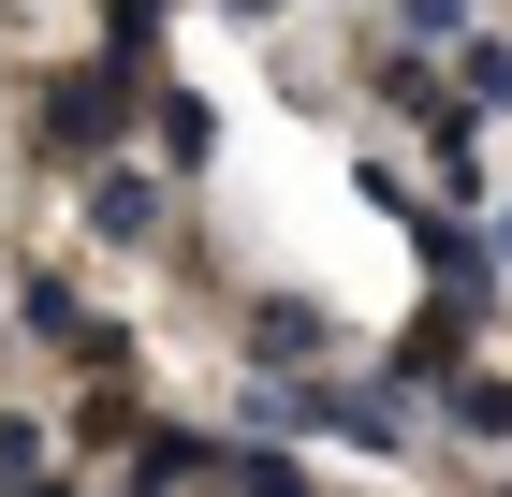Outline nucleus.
Masks as SVG:
<instances>
[{
  "instance_id": "obj_1",
  "label": "nucleus",
  "mask_w": 512,
  "mask_h": 497,
  "mask_svg": "<svg viewBox=\"0 0 512 497\" xmlns=\"http://www.w3.org/2000/svg\"><path fill=\"white\" fill-rule=\"evenodd\" d=\"M30 132H44V161L103 176V161H118V132H147V74H118V59H59V74H44V103H30Z\"/></svg>"
},
{
  "instance_id": "obj_2",
  "label": "nucleus",
  "mask_w": 512,
  "mask_h": 497,
  "mask_svg": "<svg viewBox=\"0 0 512 497\" xmlns=\"http://www.w3.org/2000/svg\"><path fill=\"white\" fill-rule=\"evenodd\" d=\"M15 337H30V351H59V366H74V381H103V395L132 381V322H118V307H88L59 264H30V278H15Z\"/></svg>"
},
{
  "instance_id": "obj_3",
  "label": "nucleus",
  "mask_w": 512,
  "mask_h": 497,
  "mask_svg": "<svg viewBox=\"0 0 512 497\" xmlns=\"http://www.w3.org/2000/svg\"><path fill=\"white\" fill-rule=\"evenodd\" d=\"M469 337H483V307H454V293H425L410 322H395V351H381V381L425 410V395H454L469 381Z\"/></svg>"
},
{
  "instance_id": "obj_4",
  "label": "nucleus",
  "mask_w": 512,
  "mask_h": 497,
  "mask_svg": "<svg viewBox=\"0 0 512 497\" xmlns=\"http://www.w3.org/2000/svg\"><path fill=\"white\" fill-rule=\"evenodd\" d=\"M118 483H132V497H205V483H235V439H191V424H147Z\"/></svg>"
},
{
  "instance_id": "obj_5",
  "label": "nucleus",
  "mask_w": 512,
  "mask_h": 497,
  "mask_svg": "<svg viewBox=\"0 0 512 497\" xmlns=\"http://www.w3.org/2000/svg\"><path fill=\"white\" fill-rule=\"evenodd\" d=\"M322 351H337V322H322L308 293H264V307H249V366H264V381H322Z\"/></svg>"
},
{
  "instance_id": "obj_6",
  "label": "nucleus",
  "mask_w": 512,
  "mask_h": 497,
  "mask_svg": "<svg viewBox=\"0 0 512 497\" xmlns=\"http://www.w3.org/2000/svg\"><path fill=\"white\" fill-rule=\"evenodd\" d=\"M147 161H161V176H205V161H220V103L161 74V88H147Z\"/></svg>"
},
{
  "instance_id": "obj_7",
  "label": "nucleus",
  "mask_w": 512,
  "mask_h": 497,
  "mask_svg": "<svg viewBox=\"0 0 512 497\" xmlns=\"http://www.w3.org/2000/svg\"><path fill=\"white\" fill-rule=\"evenodd\" d=\"M88 234L147 249V234H161V161H103V176H88Z\"/></svg>"
},
{
  "instance_id": "obj_8",
  "label": "nucleus",
  "mask_w": 512,
  "mask_h": 497,
  "mask_svg": "<svg viewBox=\"0 0 512 497\" xmlns=\"http://www.w3.org/2000/svg\"><path fill=\"white\" fill-rule=\"evenodd\" d=\"M439 424H454V439H498V454H512V381H498V366H469V381L439 395Z\"/></svg>"
},
{
  "instance_id": "obj_9",
  "label": "nucleus",
  "mask_w": 512,
  "mask_h": 497,
  "mask_svg": "<svg viewBox=\"0 0 512 497\" xmlns=\"http://www.w3.org/2000/svg\"><path fill=\"white\" fill-rule=\"evenodd\" d=\"M469 15H483V0H395V44H410V59H439V44L469 59Z\"/></svg>"
},
{
  "instance_id": "obj_10",
  "label": "nucleus",
  "mask_w": 512,
  "mask_h": 497,
  "mask_svg": "<svg viewBox=\"0 0 512 497\" xmlns=\"http://www.w3.org/2000/svg\"><path fill=\"white\" fill-rule=\"evenodd\" d=\"M161 15H176V0H103V59H118V74H147ZM147 88H161V74H147Z\"/></svg>"
},
{
  "instance_id": "obj_11",
  "label": "nucleus",
  "mask_w": 512,
  "mask_h": 497,
  "mask_svg": "<svg viewBox=\"0 0 512 497\" xmlns=\"http://www.w3.org/2000/svg\"><path fill=\"white\" fill-rule=\"evenodd\" d=\"M220 497H322V483L293 454H264V439H235V483H220Z\"/></svg>"
},
{
  "instance_id": "obj_12",
  "label": "nucleus",
  "mask_w": 512,
  "mask_h": 497,
  "mask_svg": "<svg viewBox=\"0 0 512 497\" xmlns=\"http://www.w3.org/2000/svg\"><path fill=\"white\" fill-rule=\"evenodd\" d=\"M454 88H469V117H512V44H469V59H454Z\"/></svg>"
},
{
  "instance_id": "obj_13",
  "label": "nucleus",
  "mask_w": 512,
  "mask_h": 497,
  "mask_svg": "<svg viewBox=\"0 0 512 497\" xmlns=\"http://www.w3.org/2000/svg\"><path fill=\"white\" fill-rule=\"evenodd\" d=\"M483 205H498V220H483V249H498V278H512V191H483Z\"/></svg>"
},
{
  "instance_id": "obj_14",
  "label": "nucleus",
  "mask_w": 512,
  "mask_h": 497,
  "mask_svg": "<svg viewBox=\"0 0 512 497\" xmlns=\"http://www.w3.org/2000/svg\"><path fill=\"white\" fill-rule=\"evenodd\" d=\"M220 15H278V0H220Z\"/></svg>"
},
{
  "instance_id": "obj_15",
  "label": "nucleus",
  "mask_w": 512,
  "mask_h": 497,
  "mask_svg": "<svg viewBox=\"0 0 512 497\" xmlns=\"http://www.w3.org/2000/svg\"><path fill=\"white\" fill-rule=\"evenodd\" d=\"M498 497H512V483H498Z\"/></svg>"
}]
</instances>
